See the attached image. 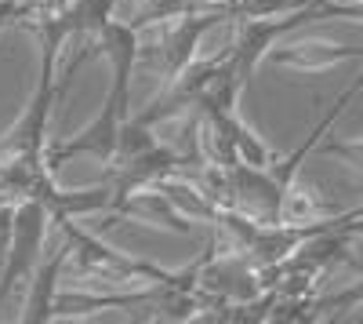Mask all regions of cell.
Listing matches in <instances>:
<instances>
[{
    "mask_svg": "<svg viewBox=\"0 0 363 324\" xmlns=\"http://www.w3.org/2000/svg\"><path fill=\"white\" fill-rule=\"evenodd\" d=\"M62 237L69 241V259L66 266L77 274V281L99 288V291H120V288H142V284H160L174 281L178 270H164L149 259L128 255L120 248H109L102 237L80 230L73 219H62Z\"/></svg>",
    "mask_w": 363,
    "mask_h": 324,
    "instance_id": "1",
    "label": "cell"
},
{
    "mask_svg": "<svg viewBox=\"0 0 363 324\" xmlns=\"http://www.w3.org/2000/svg\"><path fill=\"white\" fill-rule=\"evenodd\" d=\"M51 212L44 200H22L15 204V219H11V244L4 255V270H0V317H4L8 299L18 288L33 281L40 259H44V241L51 230Z\"/></svg>",
    "mask_w": 363,
    "mask_h": 324,
    "instance_id": "2",
    "label": "cell"
},
{
    "mask_svg": "<svg viewBox=\"0 0 363 324\" xmlns=\"http://www.w3.org/2000/svg\"><path fill=\"white\" fill-rule=\"evenodd\" d=\"M128 117H131V102L120 99V95H113V92H106L102 109L95 113V121H91L80 135L48 146V168L58 171V168H62L66 161H73V157H95L99 164H106V161L116 153L120 128H124Z\"/></svg>",
    "mask_w": 363,
    "mask_h": 324,
    "instance_id": "3",
    "label": "cell"
},
{
    "mask_svg": "<svg viewBox=\"0 0 363 324\" xmlns=\"http://www.w3.org/2000/svg\"><path fill=\"white\" fill-rule=\"evenodd\" d=\"M95 51L109 58V70H113L109 92L131 102V80L135 70H142V29H135L131 18H109Z\"/></svg>",
    "mask_w": 363,
    "mask_h": 324,
    "instance_id": "4",
    "label": "cell"
},
{
    "mask_svg": "<svg viewBox=\"0 0 363 324\" xmlns=\"http://www.w3.org/2000/svg\"><path fill=\"white\" fill-rule=\"evenodd\" d=\"M66 259H69V241H62L51 255L40 259L33 281L26 284V306H22L18 320H26V324H48V320H55V299H58V281H62Z\"/></svg>",
    "mask_w": 363,
    "mask_h": 324,
    "instance_id": "5",
    "label": "cell"
},
{
    "mask_svg": "<svg viewBox=\"0 0 363 324\" xmlns=\"http://www.w3.org/2000/svg\"><path fill=\"white\" fill-rule=\"evenodd\" d=\"M345 58H363V48H335V44H298L291 51H272V63L298 70H327Z\"/></svg>",
    "mask_w": 363,
    "mask_h": 324,
    "instance_id": "6",
    "label": "cell"
},
{
    "mask_svg": "<svg viewBox=\"0 0 363 324\" xmlns=\"http://www.w3.org/2000/svg\"><path fill=\"white\" fill-rule=\"evenodd\" d=\"M356 306H363V277L352 281L349 288H342L338 296L313 299V320L316 317H327V313H345V310H356Z\"/></svg>",
    "mask_w": 363,
    "mask_h": 324,
    "instance_id": "7",
    "label": "cell"
},
{
    "mask_svg": "<svg viewBox=\"0 0 363 324\" xmlns=\"http://www.w3.org/2000/svg\"><path fill=\"white\" fill-rule=\"evenodd\" d=\"M323 153H327V157H342L345 164H352V168L363 175V139H352V142L330 139V142H323Z\"/></svg>",
    "mask_w": 363,
    "mask_h": 324,
    "instance_id": "8",
    "label": "cell"
},
{
    "mask_svg": "<svg viewBox=\"0 0 363 324\" xmlns=\"http://www.w3.org/2000/svg\"><path fill=\"white\" fill-rule=\"evenodd\" d=\"M0 270H4V266H0Z\"/></svg>",
    "mask_w": 363,
    "mask_h": 324,
    "instance_id": "9",
    "label": "cell"
}]
</instances>
